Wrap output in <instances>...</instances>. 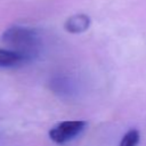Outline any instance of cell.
<instances>
[{"instance_id":"obj_1","label":"cell","mask_w":146,"mask_h":146,"mask_svg":"<svg viewBox=\"0 0 146 146\" xmlns=\"http://www.w3.org/2000/svg\"><path fill=\"white\" fill-rule=\"evenodd\" d=\"M1 40L10 46L14 51L22 55L26 60L35 56L40 46L39 35L34 30L18 25L8 27L2 33Z\"/></svg>"},{"instance_id":"obj_2","label":"cell","mask_w":146,"mask_h":146,"mask_svg":"<svg viewBox=\"0 0 146 146\" xmlns=\"http://www.w3.org/2000/svg\"><path fill=\"white\" fill-rule=\"evenodd\" d=\"M86 121H64L49 130V138L56 144H65L86 128Z\"/></svg>"},{"instance_id":"obj_3","label":"cell","mask_w":146,"mask_h":146,"mask_svg":"<svg viewBox=\"0 0 146 146\" xmlns=\"http://www.w3.org/2000/svg\"><path fill=\"white\" fill-rule=\"evenodd\" d=\"M91 19L86 14H76L68 17L65 22V30L70 33H82L90 26Z\"/></svg>"},{"instance_id":"obj_4","label":"cell","mask_w":146,"mask_h":146,"mask_svg":"<svg viewBox=\"0 0 146 146\" xmlns=\"http://www.w3.org/2000/svg\"><path fill=\"white\" fill-rule=\"evenodd\" d=\"M26 62V59L14 50L0 49V67H15Z\"/></svg>"},{"instance_id":"obj_5","label":"cell","mask_w":146,"mask_h":146,"mask_svg":"<svg viewBox=\"0 0 146 146\" xmlns=\"http://www.w3.org/2000/svg\"><path fill=\"white\" fill-rule=\"evenodd\" d=\"M140 139V133L137 129H130L122 137L119 146H137Z\"/></svg>"}]
</instances>
